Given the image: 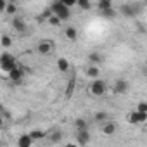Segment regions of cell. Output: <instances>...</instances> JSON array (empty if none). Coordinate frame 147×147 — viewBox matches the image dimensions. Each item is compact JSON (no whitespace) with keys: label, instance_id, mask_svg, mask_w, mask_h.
<instances>
[{"label":"cell","instance_id":"6da1fadb","mask_svg":"<svg viewBox=\"0 0 147 147\" xmlns=\"http://www.w3.org/2000/svg\"><path fill=\"white\" fill-rule=\"evenodd\" d=\"M50 9H52V12H54L61 21H67V19L71 18V11H69V7L64 5L62 2H59V0H55V2L50 5Z\"/></svg>","mask_w":147,"mask_h":147},{"label":"cell","instance_id":"7a4b0ae2","mask_svg":"<svg viewBox=\"0 0 147 147\" xmlns=\"http://www.w3.org/2000/svg\"><path fill=\"white\" fill-rule=\"evenodd\" d=\"M88 90H90V94H92L94 97H102V95H106V92H107V83H106L104 80L95 78V80L90 83Z\"/></svg>","mask_w":147,"mask_h":147},{"label":"cell","instance_id":"3957f363","mask_svg":"<svg viewBox=\"0 0 147 147\" xmlns=\"http://www.w3.org/2000/svg\"><path fill=\"white\" fill-rule=\"evenodd\" d=\"M18 66V59L12 55V54H9V52H4L2 55H0V69L2 71H11L12 67H16Z\"/></svg>","mask_w":147,"mask_h":147},{"label":"cell","instance_id":"277c9868","mask_svg":"<svg viewBox=\"0 0 147 147\" xmlns=\"http://www.w3.org/2000/svg\"><path fill=\"white\" fill-rule=\"evenodd\" d=\"M24 76H26V71H24L19 64H18L16 67H12L11 71H7V78H9L11 82H14V83H21Z\"/></svg>","mask_w":147,"mask_h":147},{"label":"cell","instance_id":"5b68a950","mask_svg":"<svg viewBox=\"0 0 147 147\" xmlns=\"http://www.w3.org/2000/svg\"><path fill=\"white\" fill-rule=\"evenodd\" d=\"M119 11H121V14H125V16H128V18H135V16H138V14L142 12V5H140V4H126V5H123Z\"/></svg>","mask_w":147,"mask_h":147},{"label":"cell","instance_id":"8992f818","mask_svg":"<svg viewBox=\"0 0 147 147\" xmlns=\"http://www.w3.org/2000/svg\"><path fill=\"white\" fill-rule=\"evenodd\" d=\"M128 121L133 123V125L145 123V121H147V113H144V111H133V113L128 114Z\"/></svg>","mask_w":147,"mask_h":147},{"label":"cell","instance_id":"52a82bcc","mask_svg":"<svg viewBox=\"0 0 147 147\" xmlns=\"http://www.w3.org/2000/svg\"><path fill=\"white\" fill-rule=\"evenodd\" d=\"M52 50H54V43L52 42H40L38 45H36V52L40 54V55H49V54H52Z\"/></svg>","mask_w":147,"mask_h":147},{"label":"cell","instance_id":"ba28073f","mask_svg":"<svg viewBox=\"0 0 147 147\" xmlns=\"http://www.w3.org/2000/svg\"><path fill=\"white\" fill-rule=\"evenodd\" d=\"M76 142H78V145H87L90 142V133H88L87 128L85 130H76Z\"/></svg>","mask_w":147,"mask_h":147},{"label":"cell","instance_id":"9c48e42d","mask_svg":"<svg viewBox=\"0 0 147 147\" xmlns=\"http://www.w3.org/2000/svg\"><path fill=\"white\" fill-rule=\"evenodd\" d=\"M128 87H130V85H128V82H126V80H118V82L114 83V87H113V92H114V94H118V95H119V94L123 95V94H126V92H128Z\"/></svg>","mask_w":147,"mask_h":147},{"label":"cell","instance_id":"30bf717a","mask_svg":"<svg viewBox=\"0 0 147 147\" xmlns=\"http://www.w3.org/2000/svg\"><path fill=\"white\" fill-rule=\"evenodd\" d=\"M12 28L18 31V33H26V30H28V26H26V23H24V19L23 18H14L12 19Z\"/></svg>","mask_w":147,"mask_h":147},{"label":"cell","instance_id":"8fae6325","mask_svg":"<svg viewBox=\"0 0 147 147\" xmlns=\"http://www.w3.org/2000/svg\"><path fill=\"white\" fill-rule=\"evenodd\" d=\"M33 142H35V140L31 138V135H30V133H24V135H21V137H19L18 145H19V147H30Z\"/></svg>","mask_w":147,"mask_h":147},{"label":"cell","instance_id":"7c38bea8","mask_svg":"<svg viewBox=\"0 0 147 147\" xmlns=\"http://www.w3.org/2000/svg\"><path fill=\"white\" fill-rule=\"evenodd\" d=\"M102 131H104L106 135H109V137H111V135H114V133H116V125H114L113 121H109V119H107V121H104Z\"/></svg>","mask_w":147,"mask_h":147},{"label":"cell","instance_id":"4fadbf2b","mask_svg":"<svg viewBox=\"0 0 147 147\" xmlns=\"http://www.w3.org/2000/svg\"><path fill=\"white\" fill-rule=\"evenodd\" d=\"M64 36H66L67 40H71V42H75V40L78 38V30L73 28V26H67L66 31H64Z\"/></svg>","mask_w":147,"mask_h":147},{"label":"cell","instance_id":"5bb4252c","mask_svg":"<svg viewBox=\"0 0 147 147\" xmlns=\"http://www.w3.org/2000/svg\"><path fill=\"white\" fill-rule=\"evenodd\" d=\"M99 75H100V69L97 67V64H90V66L87 67V76H90V78H99Z\"/></svg>","mask_w":147,"mask_h":147},{"label":"cell","instance_id":"9a60e30c","mask_svg":"<svg viewBox=\"0 0 147 147\" xmlns=\"http://www.w3.org/2000/svg\"><path fill=\"white\" fill-rule=\"evenodd\" d=\"M57 69H59L61 73L69 71V61L64 59V57H59V59H57Z\"/></svg>","mask_w":147,"mask_h":147},{"label":"cell","instance_id":"2e32d148","mask_svg":"<svg viewBox=\"0 0 147 147\" xmlns=\"http://www.w3.org/2000/svg\"><path fill=\"white\" fill-rule=\"evenodd\" d=\"M88 61H90L92 64H100V62L104 61V55L99 54V52H92V54H88Z\"/></svg>","mask_w":147,"mask_h":147},{"label":"cell","instance_id":"e0dca14e","mask_svg":"<svg viewBox=\"0 0 147 147\" xmlns=\"http://www.w3.org/2000/svg\"><path fill=\"white\" fill-rule=\"evenodd\" d=\"M75 5H78L80 11H90L92 9V2H90V0H76Z\"/></svg>","mask_w":147,"mask_h":147},{"label":"cell","instance_id":"ac0fdd59","mask_svg":"<svg viewBox=\"0 0 147 147\" xmlns=\"http://www.w3.org/2000/svg\"><path fill=\"white\" fill-rule=\"evenodd\" d=\"M109 119V114L106 113V111H99V113H95V116H94V121L95 123H104V121H107Z\"/></svg>","mask_w":147,"mask_h":147},{"label":"cell","instance_id":"d6986e66","mask_svg":"<svg viewBox=\"0 0 147 147\" xmlns=\"http://www.w3.org/2000/svg\"><path fill=\"white\" fill-rule=\"evenodd\" d=\"M0 45H2L4 49H11L12 47V38L9 35H2L0 36Z\"/></svg>","mask_w":147,"mask_h":147},{"label":"cell","instance_id":"ffe728a7","mask_svg":"<svg viewBox=\"0 0 147 147\" xmlns=\"http://www.w3.org/2000/svg\"><path fill=\"white\" fill-rule=\"evenodd\" d=\"M116 11L113 9V7H109V9H104V11H100V16L102 18H106V19H113V18H116Z\"/></svg>","mask_w":147,"mask_h":147},{"label":"cell","instance_id":"44dd1931","mask_svg":"<svg viewBox=\"0 0 147 147\" xmlns=\"http://www.w3.org/2000/svg\"><path fill=\"white\" fill-rule=\"evenodd\" d=\"M45 23H49L50 26H54V28H57V26H61V19L55 16V14H50L49 18H47V21Z\"/></svg>","mask_w":147,"mask_h":147},{"label":"cell","instance_id":"7402d4cb","mask_svg":"<svg viewBox=\"0 0 147 147\" xmlns=\"http://www.w3.org/2000/svg\"><path fill=\"white\" fill-rule=\"evenodd\" d=\"M97 7H99V11L109 9V7H113V0H99V2H97Z\"/></svg>","mask_w":147,"mask_h":147},{"label":"cell","instance_id":"603a6c76","mask_svg":"<svg viewBox=\"0 0 147 147\" xmlns=\"http://www.w3.org/2000/svg\"><path fill=\"white\" fill-rule=\"evenodd\" d=\"M4 12H7V14H16V12H18V4H16V2H7Z\"/></svg>","mask_w":147,"mask_h":147},{"label":"cell","instance_id":"cb8c5ba5","mask_svg":"<svg viewBox=\"0 0 147 147\" xmlns=\"http://www.w3.org/2000/svg\"><path fill=\"white\" fill-rule=\"evenodd\" d=\"M87 126H88V123H87L85 118H78V119L75 121V128H76V130H85Z\"/></svg>","mask_w":147,"mask_h":147},{"label":"cell","instance_id":"d4e9b609","mask_svg":"<svg viewBox=\"0 0 147 147\" xmlns=\"http://www.w3.org/2000/svg\"><path fill=\"white\" fill-rule=\"evenodd\" d=\"M30 135H31V138H33V140H40V138L47 137V133H45V131H42V130H33V131H30Z\"/></svg>","mask_w":147,"mask_h":147},{"label":"cell","instance_id":"484cf974","mask_svg":"<svg viewBox=\"0 0 147 147\" xmlns=\"http://www.w3.org/2000/svg\"><path fill=\"white\" fill-rule=\"evenodd\" d=\"M61 138H62V133H61V131H54V133L49 137L50 144H57V142H61Z\"/></svg>","mask_w":147,"mask_h":147},{"label":"cell","instance_id":"4316f807","mask_svg":"<svg viewBox=\"0 0 147 147\" xmlns=\"http://www.w3.org/2000/svg\"><path fill=\"white\" fill-rule=\"evenodd\" d=\"M73 90H75V80H71V82H69V85H67V88H66V97H71Z\"/></svg>","mask_w":147,"mask_h":147},{"label":"cell","instance_id":"83f0119b","mask_svg":"<svg viewBox=\"0 0 147 147\" xmlns=\"http://www.w3.org/2000/svg\"><path fill=\"white\" fill-rule=\"evenodd\" d=\"M137 111H144V113H147V102H138V106H137Z\"/></svg>","mask_w":147,"mask_h":147},{"label":"cell","instance_id":"f1b7e54d","mask_svg":"<svg viewBox=\"0 0 147 147\" xmlns=\"http://www.w3.org/2000/svg\"><path fill=\"white\" fill-rule=\"evenodd\" d=\"M50 14H54V12H52V9H50V7H47V9H45V11L42 12V18H43L45 21H47V18H49Z\"/></svg>","mask_w":147,"mask_h":147},{"label":"cell","instance_id":"f546056e","mask_svg":"<svg viewBox=\"0 0 147 147\" xmlns=\"http://www.w3.org/2000/svg\"><path fill=\"white\" fill-rule=\"evenodd\" d=\"M59 2H62L64 5H67V7H73L76 4V0H59Z\"/></svg>","mask_w":147,"mask_h":147},{"label":"cell","instance_id":"4dcf8cb0","mask_svg":"<svg viewBox=\"0 0 147 147\" xmlns=\"http://www.w3.org/2000/svg\"><path fill=\"white\" fill-rule=\"evenodd\" d=\"M5 5H7V0H0V12L5 11Z\"/></svg>","mask_w":147,"mask_h":147},{"label":"cell","instance_id":"1f68e13d","mask_svg":"<svg viewBox=\"0 0 147 147\" xmlns=\"http://www.w3.org/2000/svg\"><path fill=\"white\" fill-rule=\"evenodd\" d=\"M5 126V119H4V116L0 114V128H4Z\"/></svg>","mask_w":147,"mask_h":147}]
</instances>
